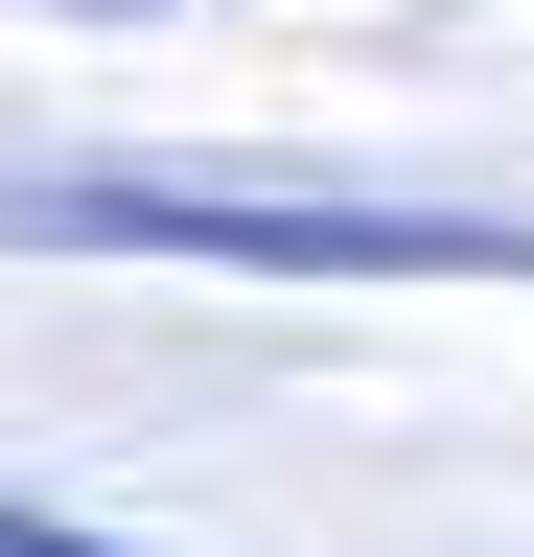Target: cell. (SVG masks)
Masks as SVG:
<instances>
[{"label": "cell", "mask_w": 534, "mask_h": 557, "mask_svg": "<svg viewBox=\"0 0 534 557\" xmlns=\"http://www.w3.org/2000/svg\"><path fill=\"white\" fill-rule=\"evenodd\" d=\"M71 233H163V256H280V278H511L534 233H464V209H325V186H163V163H116V186H47Z\"/></svg>", "instance_id": "obj_1"}, {"label": "cell", "mask_w": 534, "mask_h": 557, "mask_svg": "<svg viewBox=\"0 0 534 557\" xmlns=\"http://www.w3.org/2000/svg\"><path fill=\"white\" fill-rule=\"evenodd\" d=\"M0 557H116V534H71V511H0Z\"/></svg>", "instance_id": "obj_2"}]
</instances>
